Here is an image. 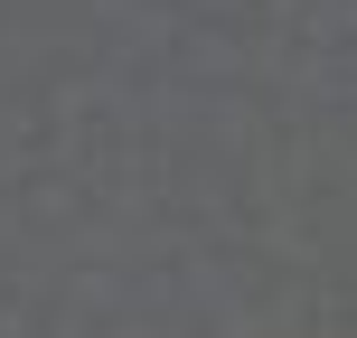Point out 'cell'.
<instances>
[]
</instances>
